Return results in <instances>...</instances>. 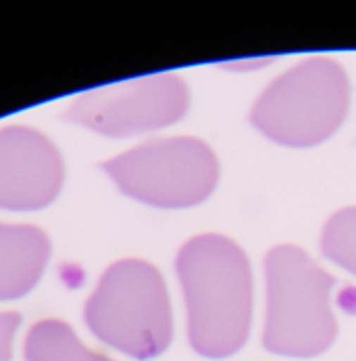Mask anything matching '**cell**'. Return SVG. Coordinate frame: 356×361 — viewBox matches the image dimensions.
Returning <instances> with one entry per match:
<instances>
[{"label": "cell", "instance_id": "obj_4", "mask_svg": "<svg viewBox=\"0 0 356 361\" xmlns=\"http://www.w3.org/2000/svg\"><path fill=\"white\" fill-rule=\"evenodd\" d=\"M348 106L344 68L329 57H310L266 87L251 110V123L283 146L306 148L331 137Z\"/></svg>", "mask_w": 356, "mask_h": 361}, {"label": "cell", "instance_id": "obj_5", "mask_svg": "<svg viewBox=\"0 0 356 361\" xmlns=\"http://www.w3.org/2000/svg\"><path fill=\"white\" fill-rule=\"evenodd\" d=\"M118 188L154 207H192L203 203L220 180L211 146L196 137L146 142L103 163Z\"/></svg>", "mask_w": 356, "mask_h": 361}, {"label": "cell", "instance_id": "obj_6", "mask_svg": "<svg viewBox=\"0 0 356 361\" xmlns=\"http://www.w3.org/2000/svg\"><path fill=\"white\" fill-rule=\"evenodd\" d=\"M190 106L186 82L175 74H150L78 95L63 118L110 137H127L177 123Z\"/></svg>", "mask_w": 356, "mask_h": 361}, {"label": "cell", "instance_id": "obj_10", "mask_svg": "<svg viewBox=\"0 0 356 361\" xmlns=\"http://www.w3.org/2000/svg\"><path fill=\"white\" fill-rule=\"evenodd\" d=\"M321 247L329 260L356 275V207L338 212L327 222Z\"/></svg>", "mask_w": 356, "mask_h": 361}, {"label": "cell", "instance_id": "obj_9", "mask_svg": "<svg viewBox=\"0 0 356 361\" xmlns=\"http://www.w3.org/2000/svg\"><path fill=\"white\" fill-rule=\"evenodd\" d=\"M27 361H114L84 347L74 330L59 319H42L32 326L23 343Z\"/></svg>", "mask_w": 356, "mask_h": 361}, {"label": "cell", "instance_id": "obj_8", "mask_svg": "<svg viewBox=\"0 0 356 361\" xmlns=\"http://www.w3.org/2000/svg\"><path fill=\"white\" fill-rule=\"evenodd\" d=\"M49 237L27 224H0V300L25 296L49 260Z\"/></svg>", "mask_w": 356, "mask_h": 361}, {"label": "cell", "instance_id": "obj_3", "mask_svg": "<svg viewBox=\"0 0 356 361\" xmlns=\"http://www.w3.org/2000/svg\"><path fill=\"white\" fill-rule=\"evenodd\" d=\"M84 322L106 345L135 357L160 355L173 336L167 286L144 260H120L99 279L87 300Z\"/></svg>", "mask_w": 356, "mask_h": 361}, {"label": "cell", "instance_id": "obj_7", "mask_svg": "<svg viewBox=\"0 0 356 361\" xmlns=\"http://www.w3.org/2000/svg\"><path fill=\"white\" fill-rule=\"evenodd\" d=\"M63 184V161L49 137L30 127L0 129V209H40Z\"/></svg>", "mask_w": 356, "mask_h": 361}, {"label": "cell", "instance_id": "obj_1", "mask_svg": "<svg viewBox=\"0 0 356 361\" xmlns=\"http://www.w3.org/2000/svg\"><path fill=\"white\" fill-rule=\"evenodd\" d=\"M177 275L192 349L213 360L234 355L251 330L253 279L247 254L228 237L201 235L179 250Z\"/></svg>", "mask_w": 356, "mask_h": 361}, {"label": "cell", "instance_id": "obj_11", "mask_svg": "<svg viewBox=\"0 0 356 361\" xmlns=\"http://www.w3.org/2000/svg\"><path fill=\"white\" fill-rule=\"evenodd\" d=\"M19 324V313H0V361L11 360V345Z\"/></svg>", "mask_w": 356, "mask_h": 361}, {"label": "cell", "instance_id": "obj_2", "mask_svg": "<svg viewBox=\"0 0 356 361\" xmlns=\"http://www.w3.org/2000/svg\"><path fill=\"white\" fill-rule=\"evenodd\" d=\"M266 349L289 357H314L327 351L338 334L331 311L336 279L300 247L279 245L266 256Z\"/></svg>", "mask_w": 356, "mask_h": 361}]
</instances>
